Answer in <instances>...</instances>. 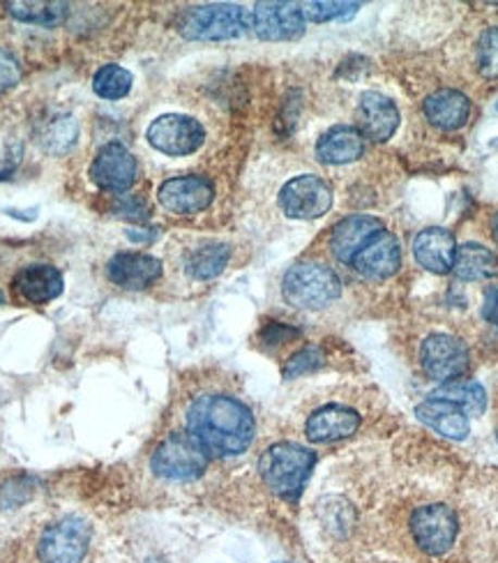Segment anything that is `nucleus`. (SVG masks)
I'll list each match as a JSON object with an SVG mask.
<instances>
[{
  "label": "nucleus",
  "instance_id": "obj_32",
  "mask_svg": "<svg viewBox=\"0 0 498 563\" xmlns=\"http://www.w3.org/2000/svg\"><path fill=\"white\" fill-rule=\"evenodd\" d=\"M323 365V353H321V349H316V347H308V349H302V351H298L294 359L286 363V367H284V377L286 379H296V377H302V374H308V372H314L316 367H321Z\"/></svg>",
  "mask_w": 498,
  "mask_h": 563
},
{
  "label": "nucleus",
  "instance_id": "obj_2",
  "mask_svg": "<svg viewBox=\"0 0 498 563\" xmlns=\"http://www.w3.org/2000/svg\"><path fill=\"white\" fill-rule=\"evenodd\" d=\"M316 455L300 443L282 441L263 453L259 472L271 490L284 499H298L308 483Z\"/></svg>",
  "mask_w": 498,
  "mask_h": 563
},
{
  "label": "nucleus",
  "instance_id": "obj_11",
  "mask_svg": "<svg viewBox=\"0 0 498 563\" xmlns=\"http://www.w3.org/2000/svg\"><path fill=\"white\" fill-rule=\"evenodd\" d=\"M249 28L261 40H296L304 30V16L298 3H257L247 16Z\"/></svg>",
  "mask_w": 498,
  "mask_h": 563
},
{
  "label": "nucleus",
  "instance_id": "obj_30",
  "mask_svg": "<svg viewBox=\"0 0 498 563\" xmlns=\"http://www.w3.org/2000/svg\"><path fill=\"white\" fill-rule=\"evenodd\" d=\"M477 70L485 79H498V28L485 30L477 42Z\"/></svg>",
  "mask_w": 498,
  "mask_h": 563
},
{
  "label": "nucleus",
  "instance_id": "obj_26",
  "mask_svg": "<svg viewBox=\"0 0 498 563\" xmlns=\"http://www.w3.org/2000/svg\"><path fill=\"white\" fill-rule=\"evenodd\" d=\"M432 398L457 404L469 418L481 416L487 406L485 388L475 381H448L446 386H440Z\"/></svg>",
  "mask_w": 498,
  "mask_h": 563
},
{
  "label": "nucleus",
  "instance_id": "obj_1",
  "mask_svg": "<svg viewBox=\"0 0 498 563\" xmlns=\"http://www.w3.org/2000/svg\"><path fill=\"white\" fill-rule=\"evenodd\" d=\"M189 435L208 453L234 458L245 453L254 439V416L232 396H203L187 411Z\"/></svg>",
  "mask_w": 498,
  "mask_h": 563
},
{
  "label": "nucleus",
  "instance_id": "obj_10",
  "mask_svg": "<svg viewBox=\"0 0 498 563\" xmlns=\"http://www.w3.org/2000/svg\"><path fill=\"white\" fill-rule=\"evenodd\" d=\"M423 367L436 381H452L462 377L469 367V349L466 345L452 335H429L420 349Z\"/></svg>",
  "mask_w": 498,
  "mask_h": 563
},
{
  "label": "nucleus",
  "instance_id": "obj_35",
  "mask_svg": "<svg viewBox=\"0 0 498 563\" xmlns=\"http://www.w3.org/2000/svg\"><path fill=\"white\" fill-rule=\"evenodd\" d=\"M483 318L498 330V285H491V287L485 289Z\"/></svg>",
  "mask_w": 498,
  "mask_h": 563
},
{
  "label": "nucleus",
  "instance_id": "obj_36",
  "mask_svg": "<svg viewBox=\"0 0 498 563\" xmlns=\"http://www.w3.org/2000/svg\"><path fill=\"white\" fill-rule=\"evenodd\" d=\"M296 335H298L296 328H289V326H284V324H271L261 333V337H263L267 345H282L286 340H291V337H296Z\"/></svg>",
  "mask_w": 498,
  "mask_h": 563
},
{
  "label": "nucleus",
  "instance_id": "obj_9",
  "mask_svg": "<svg viewBox=\"0 0 498 563\" xmlns=\"http://www.w3.org/2000/svg\"><path fill=\"white\" fill-rule=\"evenodd\" d=\"M279 205L289 217L316 220L331 211L333 192L319 176H298L282 187Z\"/></svg>",
  "mask_w": 498,
  "mask_h": 563
},
{
  "label": "nucleus",
  "instance_id": "obj_24",
  "mask_svg": "<svg viewBox=\"0 0 498 563\" xmlns=\"http://www.w3.org/2000/svg\"><path fill=\"white\" fill-rule=\"evenodd\" d=\"M452 271L457 277L469 282L489 279L498 275V257L491 250L477 246V242H466V246L457 248Z\"/></svg>",
  "mask_w": 498,
  "mask_h": 563
},
{
  "label": "nucleus",
  "instance_id": "obj_23",
  "mask_svg": "<svg viewBox=\"0 0 498 563\" xmlns=\"http://www.w3.org/2000/svg\"><path fill=\"white\" fill-rule=\"evenodd\" d=\"M425 116L434 127L452 133V129L466 125L471 116V102L459 90H438L427 98Z\"/></svg>",
  "mask_w": 498,
  "mask_h": 563
},
{
  "label": "nucleus",
  "instance_id": "obj_3",
  "mask_svg": "<svg viewBox=\"0 0 498 563\" xmlns=\"http://www.w3.org/2000/svg\"><path fill=\"white\" fill-rule=\"evenodd\" d=\"M282 291L294 308L321 310L339 298L341 282L335 271L321 264H300L284 275Z\"/></svg>",
  "mask_w": 498,
  "mask_h": 563
},
{
  "label": "nucleus",
  "instance_id": "obj_7",
  "mask_svg": "<svg viewBox=\"0 0 498 563\" xmlns=\"http://www.w3.org/2000/svg\"><path fill=\"white\" fill-rule=\"evenodd\" d=\"M411 531L420 550L438 556L455 546L459 522L455 511L444 503L423 505L411 517Z\"/></svg>",
  "mask_w": 498,
  "mask_h": 563
},
{
  "label": "nucleus",
  "instance_id": "obj_31",
  "mask_svg": "<svg viewBox=\"0 0 498 563\" xmlns=\"http://www.w3.org/2000/svg\"><path fill=\"white\" fill-rule=\"evenodd\" d=\"M302 8V16L304 22H333V18H347L351 14H356V10L360 8L358 3H304Z\"/></svg>",
  "mask_w": 498,
  "mask_h": 563
},
{
  "label": "nucleus",
  "instance_id": "obj_27",
  "mask_svg": "<svg viewBox=\"0 0 498 563\" xmlns=\"http://www.w3.org/2000/svg\"><path fill=\"white\" fill-rule=\"evenodd\" d=\"M228 257H232L228 246H222V242H208V246L197 248L187 257V273L195 279H213L226 268Z\"/></svg>",
  "mask_w": 498,
  "mask_h": 563
},
{
  "label": "nucleus",
  "instance_id": "obj_6",
  "mask_svg": "<svg viewBox=\"0 0 498 563\" xmlns=\"http://www.w3.org/2000/svg\"><path fill=\"white\" fill-rule=\"evenodd\" d=\"M148 141L164 155H189L206 141V129L199 121L183 114H166L152 121L148 127Z\"/></svg>",
  "mask_w": 498,
  "mask_h": 563
},
{
  "label": "nucleus",
  "instance_id": "obj_16",
  "mask_svg": "<svg viewBox=\"0 0 498 563\" xmlns=\"http://www.w3.org/2000/svg\"><path fill=\"white\" fill-rule=\"evenodd\" d=\"M383 232V222L372 215H351L341 220L331 238L333 254L344 261V264H351L356 254L374 240Z\"/></svg>",
  "mask_w": 498,
  "mask_h": 563
},
{
  "label": "nucleus",
  "instance_id": "obj_13",
  "mask_svg": "<svg viewBox=\"0 0 498 563\" xmlns=\"http://www.w3.org/2000/svg\"><path fill=\"white\" fill-rule=\"evenodd\" d=\"M92 183L111 192H125L137 180V160L123 143H107L90 166Z\"/></svg>",
  "mask_w": 498,
  "mask_h": 563
},
{
  "label": "nucleus",
  "instance_id": "obj_25",
  "mask_svg": "<svg viewBox=\"0 0 498 563\" xmlns=\"http://www.w3.org/2000/svg\"><path fill=\"white\" fill-rule=\"evenodd\" d=\"M70 5L67 3H59V0H14V3H8V12L18 18L24 24H33V26H42V28H53L65 22Z\"/></svg>",
  "mask_w": 498,
  "mask_h": 563
},
{
  "label": "nucleus",
  "instance_id": "obj_15",
  "mask_svg": "<svg viewBox=\"0 0 498 563\" xmlns=\"http://www.w3.org/2000/svg\"><path fill=\"white\" fill-rule=\"evenodd\" d=\"M351 264L360 275L372 279H386L395 275L401 266V252H399L397 238L388 232H381L356 254Z\"/></svg>",
  "mask_w": 498,
  "mask_h": 563
},
{
  "label": "nucleus",
  "instance_id": "obj_14",
  "mask_svg": "<svg viewBox=\"0 0 498 563\" xmlns=\"http://www.w3.org/2000/svg\"><path fill=\"white\" fill-rule=\"evenodd\" d=\"M107 275L123 289H146L162 275V261L141 252H121L107 264Z\"/></svg>",
  "mask_w": 498,
  "mask_h": 563
},
{
  "label": "nucleus",
  "instance_id": "obj_22",
  "mask_svg": "<svg viewBox=\"0 0 498 563\" xmlns=\"http://www.w3.org/2000/svg\"><path fill=\"white\" fill-rule=\"evenodd\" d=\"M415 416L427 423L429 427H434L438 435H444L448 439L462 441L469 437L471 425H469V416L464 414L462 409L452 402L438 400V398H429L427 402L418 404Z\"/></svg>",
  "mask_w": 498,
  "mask_h": 563
},
{
  "label": "nucleus",
  "instance_id": "obj_37",
  "mask_svg": "<svg viewBox=\"0 0 498 563\" xmlns=\"http://www.w3.org/2000/svg\"><path fill=\"white\" fill-rule=\"evenodd\" d=\"M494 234H496V240H498V213L494 217Z\"/></svg>",
  "mask_w": 498,
  "mask_h": 563
},
{
  "label": "nucleus",
  "instance_id": "obj_17",
  "mask_svg": "<svg viewBox=\"0 0 498 563\" xmlns=\"http://www.w3.org/2000/svg\"><path fill=\"white\" fill-rule=\"evenodd\" d=\"M358 121L362 135L368 139L388 141L399 125V111L390 98L372 90L360 98Z\"/></svg>",
  "mask_w": 498,
  "mask_h": 563
},
{
  "label": "nucleus",
  "instance_id": "obj_18",
  "mask_svg": "<svg viewBox=\"0 0 498 563\" xmlns=\"http://www.w3.org/2000/svg\"><path fill=\"white\" fill-rule=\"evenodd\" d=\"M413 254L420 266L427 268L429 273L444 275L455 266V257H457L455 236L448 229H440V227H429L425 232H420L413 242Z\"/></svg>",
  "mask_w": 498,
  "mask_h": 563
},
{
  "label": "nucleus",
  "instance_id": "obj_5",
  "mask_svg": "<svg viewBox=\"0 0 498 563\" xmlns=\"http://www.w3.org/2000/svg\"><path fill=\"white\" fill-rule=\"evenodd\" d=\"M152 472L166 480H195L208 466V450L191 435H171L150 460Z\"/></svg>",
  "mask_w": 498,
  "mask_h": 563
},
{
  "label": "nucleus",
  "instance_id": "obj_33",
  "mask_svg": "<svg viewBox=\"0 0 498 563\" xmlns=\"http://www.w3.org/2000/svg\"><path fill=\"white\" fill-rule=\"evenodd\" d=\"M18 79H22V65L14 59V53L0 49V96L14 88Z\"/></svg>",
  "mask_w": 498,
  "mask_h": 563
},
{
  "label": "nucleus",
  "instance_id": "obj_4",
  "mask_svg": "<svg viewBox=\"0 0 498 563\" xmlns=\"http://www.w3.org/2000/svg\"><path fill=\"white\" fill-rule=\"evenodd\" d=\"M249 28L247 14L238 5L215 3L191 8L180 22V33L187 40H234Z\"/></svg>",
  "mask_w": 498,
  "mask_h": 563
},
{
  "label": "nucleus",
  "instance_id": "obj_29",
  "mask_svg": "<svg viewBox=\"0 0 498 563\" xmlns=\"http://www.w3.org/2000/svg\"><path fill=\"white\" fill-rule=\"evenodd\" d=\"M92 88L104 100H121L132 90V74L121 65H104L95 74Z\"/></svg>",
  "mask_w": 498,
  "mask_h": 563
},
{
  "label": "nucleus",
  "instance_id": "obj_20",
  "mask_svg": "<svg viewBox=\"0 0 498 563\" xmlns=\"http://www.w3.org/2000/svg\"><path fill=\"white\" fill-rule=\"evenodd\" d=\"M360 427V416L349 406L328 404L319 409L308 421V437L314 443H328L337 439H347Z\"/></svg>",
  "mask_w": 498,
  "mask_h": 563
},
{
  "label": "nucleus",
  "instance_id": "obj_38",
  "mask_svg": "<svg viewBox=\"0 0 498 563\" xmlns=\"http://www.w3.org/2000/svg\"><path fill=\"white\" fill-rule=\"evenodd\" d=\"M3 298H5V296H3V291H0V303H3Z\"/></svg>",
  "mask_w": 498,
  "mask_h": 563
},
{
  "label": "nucleus",
  "instance_id": "obj_34",
  "mask_svg": "<svg viewBox=\"0 0 498 563\" xmlns=\"http://www.w3.org/2000/svg\"><path fill=\"white\" fill-rule=\"evenodd\" d=\"M116 211L119 215L127 217V220H146L148 217V205L144 199L139 197H132V195H125L116 201Z\"/></svg>",
  "mask_w": 498,
  "mask_h": 563
},
{
  "label": "nucleus",
  "instance_id": "obj_19",
  "mask_svg": "<svg viewBox=\"0 0 498 563\" xmlns=\"http://www.w3.org/2000/svg\"><path fill=\"white\" fill-rule=\"evenodd\" d=\"M63 275L59 268L47 264H33L24 266L14 275V289L24 300L35 305L49 303V300L59 298L63 293Z\"/></svg>",
  "mask_w": 498,
  "mask_h": 563
},
{
  "label": "nucleus",
  "instance_id": "obj_28",
  "mask_svg": "<svg viewBox=\"0 0 498 563\" xmlns=\"http://www.w3.org/2000/svg\"><path fill=\"white\" fill-rule=\"evenodd\" d=\"M76 135H79V125H76V121L72 116H55L53 121H49L45 125L40 141L47 153L63 155L74 146Z\"/></svg>",
  "mask_w": 498,
  "mask_h": 563
},
{
  "label": "nucleus",
  "instance_id": "obj_8",
  "mask_svg": "<svg viewBox=\"0 0 498 563\" xmlns=\"http://www.w3.org/2000/svg\"><path fill=\"white\" fill-rule=\"evenodd\" d=\"M90 527L82 517H65L49 527L40 540L42 563H82L88 552Z\"/></svg>",
  "mask_w": 498,
  "mask_h": 563
},
{
  "label": "nucleus",
  "instance_id": "obj_12",
  "mask_svg": "<svg viewBox=\"0 0 498 563\" xmlns=\"http://www.w3.org/2000/svg\"><path fill=\"white\" fill-rule=\"evenodd\" d=\"M160 203L174 215H195L213 203V183L201 176H178L160 185Z\"/></svg>",
  "mask_w": 498,
  "mask_h": 563
},
{
  "label": "nucleus",
  "instance_id": "obj_21",
  "mask_svg": "<svg viewBox=\"0 0 498 563\" xmlns=\"http://www.w3.org/2000/svg\"><path fill=\"white\" fill-rule=\"evenodd\" d=\"M365 153V137L351 125H337L316 143V158L325 164H349Z\"/></svg>",
  "mask_w": 498,
  "mask_h": 563
}]
</instances>
